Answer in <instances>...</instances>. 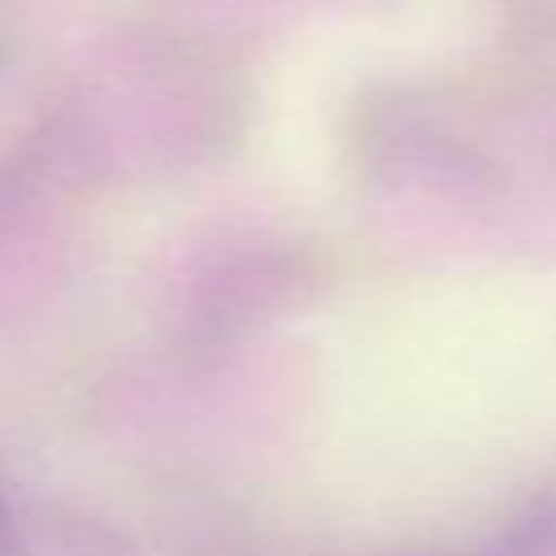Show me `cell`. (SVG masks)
Here are the masks:
<instances>
[{
  "label": "cell",
  "mask_w": 556,
  "mask_h": 556,
  "mask_svg": "<svg viewBox=\"0 0 556 556\" xmlns=\"http://www.w3.org/2000/svg\"><path fill=\"white\" fill-rule=\"evenodd\" d=\"M13 547V526H9V508L0 504V552H9Z\"/></svg>",
  "instance_id": "cell-1"
}]
</instances>
